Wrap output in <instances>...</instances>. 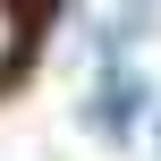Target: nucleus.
Instances as JSON below:
<instances>
[{
  "mask_svg": "<svg viewBox=\"0 0 161 161\" xmlns=\"http://www.w3.org/2000/svg\"><path fill=\"white\" fill-rule=\"evenodd\" d=\"M127 119H136V76H110V85L93 93V127H102V136H127Z\"/></svg>",
  "mask_w": 161,
  "mask_h": 161,
  "instance_id": "obj_1",
  "label": "nucleus"
},
{
  "mask_svg": "<svg viewBox=\"0 0 161 161\" xmlns=\"http://www.w3.org/2000/svg\"><path fill=\"white\" fill-rule=\"evenodd\" d=\"M17 42H25V34H17V17H8V8H0V68H8V59H17Z\"/></svg>",
  "mask_w": 161,
  "mask_h": 161,
  "instance_id": "obj_2",
  "label": "nucleus"
}]
</instances>
